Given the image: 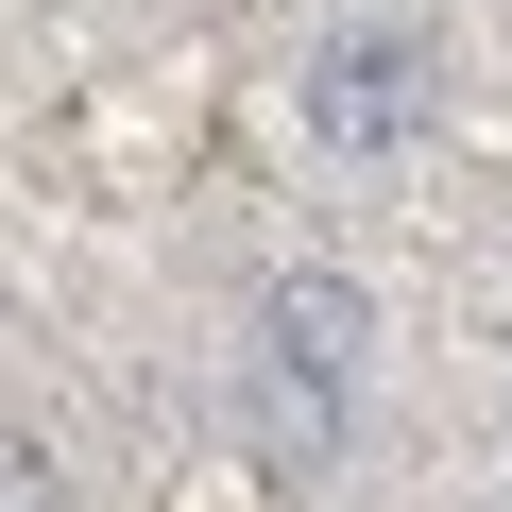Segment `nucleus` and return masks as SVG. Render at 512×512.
I'll list each match as a JSON object with an SVG mask.
<instances>
[{
    "mask_svg": "<svg viewBox=\"0 0 512 512\" xmlns=\"http://www.w3.org/2000/svg\"><path fill=\"white\" fill-rule=\"evenodd\" d=\"M0 512H69V461H52V427H0Z\"/></svg>",
    "mask_w": 512,
    "mask_h": 512,
    "instance_id": "obj_3",
    "label": "nucleus"
},
{
    "mask_svg": "<svg viewBox=\"0 0 512 512\" xmlns=\"http://www.w3.org/2000/svg\"><path fill=\"white\" fill-rule=\"evenodd\" d=\"M495 359H512V325H495Z\"/></svg>",
    "mask_w": 512,
    "mask_h": 512,
    "instance_id": "obj_4",
    "label": "nucleus"
},
{
    "mask_svg": "<svg viewBox=\"0 0 512 512\" xmlns=\"http://www.w3.org/2000/svg\"><path fill=\"white\" fill-rule=\"evenodd\" d=\"M291 120H308V154H342V171L427 154V137H444V35H427V18H342V35H308Z\"/></svg>",
    "mask_w": 512,
    "mask_h": 512,
    "instance_id": "obj_2",
    "label": "nucleus"
},
{
    "mask_svg": "<svg viewBox=\"0 0 512 512\" xmlns=\"http://www.w3.org/2000/svg\"><path fill=\"white\" fill-rule=\"evenodd\" d=\"M359 376H376V291L359 274H274V291H256V393H239V427H256L274 478H325L342 461Z\"/></svg>",
    "mask_w": 512,
    "mask_h": 512,
    "instance_id": "obj_1",
    "label": "nucleus"
},
{
    "mask_svg": "<svg viewBox=\"0 0 512 512\" xmlns=\"http://www.w3.org/2000/svg\"><path fill=\"white\" fill-rule=\"evenodd\" d=\"M495 512H512V478H495Z\"/></svg>",
    "mask_w": 512,
    "mask_h": 512,
    "instance_id": "obj_5",
    "label": "nucleus"
}]
</instances>
